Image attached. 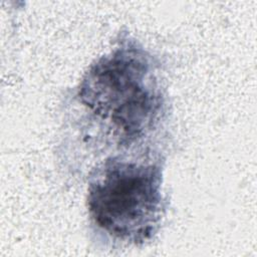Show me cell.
Listing matches in <instances>:
<instances>
[{
	"instance_id": "cell-1",
	"label": "cell",
	"mask_w": 257,
	"mask_h": 257,
	"mask_svg": "<svg viewBox=\"0 0 257 257\" xmlns=\"http://www.w3.org/2000/svg\"><path fill=\"white\" fill-rule=\"evenodd\" d=\"M156 65L135 40L123 39L90 65L76 96L118 148L130 149L156 130L164 96Z\"/></svg>"
},
{
	"instance_id": "cell-2",
	"label": "cell",
	"mask_w": 257,
	"mask_h": 257,
	"mask_svg": "<svg viewBox=\"0 0 257 257\" xmlns=\"http://www.w3.org/2000/svg\"><path fill=\"white\" fill-rule=\"evenodd\" d=\"M162 168L109 158L90 177L89 217L109 237L140 244L157 232L164 212Z\"/></svg>"
}]
</instances>
